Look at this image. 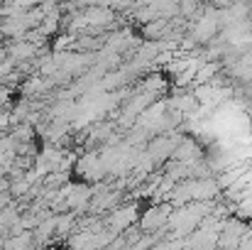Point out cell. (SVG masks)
I'll return each mask as SVG.
<instances>
[{
    "instance_id": "cell-1",
    "label": "cell",
    "mask_w": 252,
    "mask_h": 250,
    "mask_svg": "<svg viewBox=\"0 0 252 250\" xmlns=\"http://www.w3.org/2000/svg\"><path fill=\"white\" fill-rule=\"evenodd\" d=\"M137 221H140V216H137V206H118V209H113V211L108 214V218H105L103 226H105V231L120 236V233L130 231V226L137 223Z\"/></svg>"
},
{
    "instance_id": "cell-2",
    "label": "cell",
    "mask_w": 252,
    "mask_h": 250,
    "mask_svg": "<svg viewBox=\"0 0 252 250\" xmlns=\"http://www.w3.org/2000/svg\"><path fill=\"white\" fill-rule=\"evenodd\" d=\"M169 216H171V204H159V206H150V211L137 221L140 223V231L142 233H162L164 228H167V221Z\"/></svg>"
},
{
    "instance_id": "cell-3",
    "label": "cell",
    "mask_w": 252,
    "mask_h": 250,
    "mask_svg": "<svg viewBox=\"0 0 252 250\" xmlns=\"http://www.w3.org/2000/svg\"><path fill=\"white\" fill-rule=\"evenodd\" d=\"M76 172L81 174L84 181H100V179L105 177V169H103V165H100L98 150L86 152L84 157H76Z\"/></svg>"
},
{
    "instance_id": "cell-4",
    "label": "cell",
    "mask_w": 252,
    "mask_h": 250,
    "mask_svg": "<svg viewBox=\"0 0 252 250\" xmlns=\"http://www.w3.org/2000/svg\"><path fill=\"white\" fill-rule=\"evenodd\" d=\"M169 32H171V25L164 17H157V20H152V22L140 27V37L145 42H167Z\"/></svg>"
},
{
    "instance_id": "cell-5",
    "label": "cell",
    "mask_w": 252,
    "mask_h": 250,
    "mask_svg": "<svg viewBox=\"0 0 252 250\" xmlns=\"http://www.w3.org/2000/svg\"><path fill=\"white\" fill-rule=\"evenodd\" d=\"M203 155H201V147L191 140V138H181V143L176 145L171 160L174 162H198Z\"/></svg>"
},
{
    "instance_id": "cell-6",
    "label": "cell",
    "mask_w": 252,
    "mask_h": 250,
    "mask_svg": "<svg viewBox=\"0 0 252 250\" xmlns=\"http://www.w3.org/2000/svg\"><path fill=\"white\" fill-rule=\"evenodd\" d=\"M15 67H17V64H15V62H12L10 57L0 62V83H5V79H7V76H10V74L15 71Z\"/></svg>"
},
{
    "instance_id": "cell-7",
    "label": "cell",
    "mask_w": 252,
    "mask_h": 250,
    "mask_svg": "<svg viewBox=\"0 0 252 250\" xmlns=\"http://www.w3.org/2000/svg\"><path fill=\"white\" fill-rule=\"evenodd\" d=\"M206 2H208V5H213L216 10H228L235 0H206Z\"/></svg>"
}]
</instances>
